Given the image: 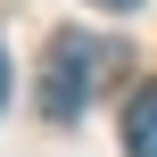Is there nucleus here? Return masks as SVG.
<instances>
[{
  "instance_id": "obj_2",
  "label": "nucleus",
  "mask_w": 157,
  "mask_h": 157,
  "mask_svg": "<svg viewBox=\"0 0 157 157\" xmlns=\"http://www.w3.org/2000/svg\"><path fill=\"white\" fill-rule=\"evenodd\" d=\"M124 157H157V83H141L124 108Z\"/></svg>"
},
{
  "instance_id": "obj_4",
  "label": "nucleus",
  "mask_w": 157,
  "mask_h": 157,
  "mask_svg": "<svg viewBox=\"0 0 157 157\" xmlns=\"http://www.w3.org/2000/svg\"><path fill=\"white\" fill-rule=\"evenodd\" d=\"M0 99H8V58H0Z\"/></svg>"
},
{
  "instance_id": "obj_3",
  "label": "nucleus",
  "mask_w": 157,
  "mask_h": 157,
  "mask_svg": "<svg viewBox=\"0 0 157 157\" xmlns=\"http://www.w3.org/2000/svg\"><path fill=\"white\" fill-rule=\"evenodd\" d=\"M91 8H141V0H91Z\"/></svg>"
},
{
  "instance_id": "obj_1",
  "label": "nucleus",
  "mask_w": 157,
  "mask_h": 157,
  "mask_svg": "<svg viewBox=\"0 0 157 157\" xmlns=\"http://www.w3.org/2000/svg\"><path fill=\"white\" fill-rule=\"evenodd\" d=\"M99 66H108V50H99V41H83V33H58V41H50V66H41V116H50V124L83 116V99H91Z\"/></svg>"
}]
</instances>
